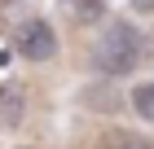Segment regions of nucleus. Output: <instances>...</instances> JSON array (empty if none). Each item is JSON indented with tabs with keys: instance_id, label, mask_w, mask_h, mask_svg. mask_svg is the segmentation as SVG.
Returning <instances> with one entry per match:
<instances>
[{
	"instance_id": "f257e3e1",
	"label": "nucleus",
	"mask_w": 154,
	"mask_h": 149,
	"mask_svg": "<svg viewBox=\"0 0 154 149\" xmlns=\"http://www.w3.org/2000/svg\"><path fill=\"white\" fill-rule=\"evenodd\" d=\"M137 61H141V35H137V26H128V22L106 26L101 40L93 44V66L101 70V75H128Z\"/></svg>"
},
{
	"instance_id": "f03ea898",
	"label": "nucleus",
	"mask_w": 154,
	"mask_h": 149,
	"mask_svg": "<svg viewBox=\"0 0 154 149\" xmlns=\"http://www.w3.org/2000/svg\"><path fill=\"white\" fill-rule=\"evenodd\" d=\"M13 48H18L26 61H48L53 53H57V35H53V26H48V22L26 18V22L13 31Z\"/></svg>"
},
{
	"instance_id": "7ed1b4c3",
	"label": "nucleus",
	"mask_w": 154,
	"mask_h": 149,
	"mask_svg": "<svg viewBox=\"0 0 154 149\" xmlns=\"http://www.w3.org/2000/svg\"><path fill=\"white\" fill-rule=\"evenodd\" d=\"M101 13H106V4L101 0H62V18L75 26H93L101 22Z\"/></svg>"
},
{
	"instance_id": "20e7f679",
	"label": "nucleus",
	"mask_w": 154,
	"mask_h": 149,
	"mask_svg": "<svg viewBox=\"0 0 154 149\" xmlns=\"http://www.w3.org/2000/svg\"><path fill=\"white\" fill-rule=\"evenodd\" d=\"M101 149H154L145 136H128V132H115V136L101 140Z\"/></svg>"
},
{
	"instance_id": "39448f33",
	"label": "nucleus",
	"mask_w": 154,
	"mask_h": 149,
	"mask_svg": "<svg viewBox=\"0 0 154 149\" xmlns=\"http://www.w3.org/2000/svg\"><path fill=\"white\" fill-rule=\"evenodd\" d=\"M132 105H137V114H141V118L154 123V83H141V88L132 92Z\"/></svg>"
},
{
	"instance_id": "423d86ee",
	"label": "nucleus",
	"mask_w": 154,
	"mask_h": 149,
	"mask_svg": "<svg viewBox=\"0 0 154 149\" xmlns=\"http://www.w3.org/2000/svg\"><path fill=\"white\" fill-rule=\"evenodd\" d=\"M132 4H137L141 13H150V9H154V0H132Z\"/></svg>"
}]
</instances>
